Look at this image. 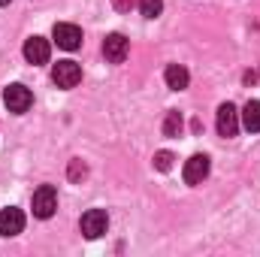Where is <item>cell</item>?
<instances>
[{"instance_id":"obj_1","label":"cell","mask_w":260,"mask_h":257,"mask_svg":"<svg viewBox=\"0 0 260 257\" xmlns=\"http://www.w3.org/2000/svg\"><path fill=\"white\" fill-rule=\"evenodd\" d=\"M30 206H34V215H37V218H52L55 209H58V191H55L52 185L37 188V191H34V200H30Z\"/></svg>"},{"instance_id":"obj_2","label":"cell","mask_w":260,"mask_h":257,"mask_svg":"<svg viewBox=\"0 0 260 257\" xmlns=\"http://www.w3.org/2000/svg\"><path fill=\"white\" fill-rule=\"evenodd\" d=\"M3 103H6V109H9V112L21 115V112H27V109H30L34 94H30V88H24V85H9V88L3 91Z\"/></svg>"},{"instance_id":"obj_3","label":"cell","mask_w":260,"mask_h":257,"mask_svg":"<svg viewBox=\"0 0 260 257\" xmlns=\"http://www.w3.org/2000/svg\"><path fill=\"white\" fill-rule=\"evenodd\" d=\"M52 79H55L58 88L70 91V88H76L82 82V67L76 64V61H58L55 70H52Z\"/></svg>"},{"instance_id":"obj_4","label":"cell","mask_w":260,"mask_h":257,"mask_svg":"<svg viewBox=\"0 0 260 257\" xmlns=\"http://www.w3.org/2000/svg\"><path fill=\"white\" fill-rule=\"evenodd\" d=\"M106 227H109V215H106L103 209H88V212L82 215V233H85L88 239H100V236L106 233Z\"/></svg>"},{"instance_id":"obj_5","label":"cell","mask_w":260,"mask_h":257,"mask_svg":"<svg viewBox=\"0 0 260 257\" xmlns=\"http://www.w3.org/2000/svg\"><path fill=\"white\" fill-rule=\"evenodd\" d=\"M52 37H55V43H58V49H64V52H76L79 46H82V30L76 27V24H55V30H52Z\"/></svg>"},{"instance_id":"obj_6","label":"cell","mask_w":260,"mask_h":257,"mask_svg":"<svg viewBox=\"0 0 260 257\" xmlns=\"http://www.w3.org/2000/svg\"><path fill=\"white\" fill-rule=\"evenodd\" d=\"M239 130V109L233 103H221L218 106V133L221 136H236Z\"/></svg>"},{"instance_id":"obj_7","label":"cell","mask_w":260,"mask_h":257,"mask_svg":"<svg viewBox=\"0 0 260 257\" xmlns=\"http://www.w3.org/2000/svg\"><path fill=\"white\" fill-rule=\"evenodd\" d=\"M21 230H24V215H21V209H15V206L3 209V212H0V236H18Z\"/></svg>"},{"instance_id":"obj_8","label":"cell","mask_w":260,"mask_h":257,"mask_svg":"<svg viewBox=\"0 0 260 257\" xmlns=\"http://www.w3.org/2000/svg\"><path fill=\"white\" fill-rule=\"evenodd\" d=\"M103 55H106L109 64H121V61L127 58V40H124L121 34H109V37L103 40Z\"/></svg>"},{"instance_id":"obj_9","label":"cell","mask_w":260,"mask_h":257,"mask_svg":"<svg viewBox=\"0 0 260 257\" xmlns=\"http://www.w3.org/2000/svg\"><path fill=\"white\" fill-rule=\"evenodd\" d=\"M209 167H212V164H209L206 154H194V157L185 164V173H182V176H185L188 185H200V182L209 176Z\"/></svg>"},{"instance_id":"obj_10","label":"cell","mask_w":260,"mask_h":257,"mask_svg":"<svg viewBox=\"0 0 260 257\" xmlns=\"http://www.w3.org/2000/svg\"><path fill=\"white\" fill-rule=\"evenodd\" d=\"M49 55H52L49 40H43V37H30V40L24 43V58H27V64H46Z\"/></svg>"},{"instance_id":"obj_11","label":"cell","mask_w":260,"mask_h":257,"mask_svg":"<svg viewBox=\"0 0 260 257\" xmlns=\"http://www.w3.org/2000/svg\"><path fill=\"white\" fill-rule=\"evenodd\" d=\"M164 79H167V85H170L173 91H185V88H188V82H191L188 70H185L182 64H170V67H167V73H164Z\"/></svg>"},{"instance_id":"obj_12","label":"cell","mask_w":260,"mask_h":257,"mask_svg":"<svg viewBox=\"0 0 260 257\" xmlns=\"http://www.w3.org/2000/svg\"><path fill=\"white\" fill-rule=\"evenodd\" d=\"M239 115H242V127L251 130V133H257L260 130V100H248Z\"/></svg>"},{"instance_id":"obj_13","label":"cell","mask_w":260,"mask_h":257,"mask_svg":"<svg viewBox=\"0 0 260 257\" xmlns=\"http://www.w3.org/2000/svg\"><path fill=\"white\" fill-rule=\"evenodd\" d=\"M182 130H185L182 115L179 112H167V118H164V136H182Z\"/></svg>"},{"instance_id":"obj_14","label":"cell","mask_w":260,"mask_h":257,"mask_svg":"<svg viewBox=\"0 0 260 257\" xmlns=\"http://www.w3.org/2000/svg\"><path fill=\"white\" fill-rule=\"evenodd\" d=\"M139 9L145 18H157L164 12V0H139Z\"/></svg>"},{"instance_id":"obj_15","label":"cell","mask_w":260,"mask_h":257,"mask_svg":"<svg viewBox=\"0 0 260 257\" xmlns=\"http://www.w3.org/2000/svg\"><path fill=\"white\" fill-rule=\"evenodd\" d=\"M154 167H157L160 173L173 170V154H170V151H157V154H154Z\"/></svg>"},{"instance_id":"obj_16","label":"cell","mask_w":260,"mask_h":257,"mask_svg":"<svg viewBox=\"0 0 260 257\" xmlns=\"http://www.w3.org/2000/svg\"><path fill=\"white\" fill-rule=\"evenodd\" d=\"M85 173H88V170H85V164H82V160H70V179H73V182L85 179Z\"/></svg>"},{"instance_id":"obj_17","label":"cell","mask_w":260,"mask_h":257,"mask_svg":"<svg viewBox=\"0 0 260 257\" xmlns=\"http://www.w3.org/2000/svg\"><path fill=\"white\" fill-rule=\"evenodd\" d=\"M112 3H115V9H118V12H127L130 6H133V0H112Z\"/></svg>"},{"instance_id":"obj_18","label":"cell","mask_w":260,"mask_h":257,"mask_svg":"<svg viewBox=\"0 0 260 257\" xmlns=\"http://www.w3.org/2000/svg\"><path fill=\"white\" fill-rule=\"evenodd\" d=\"M6 3H9V0H0V6H6Z\"/></svg>"}]
</instances>
